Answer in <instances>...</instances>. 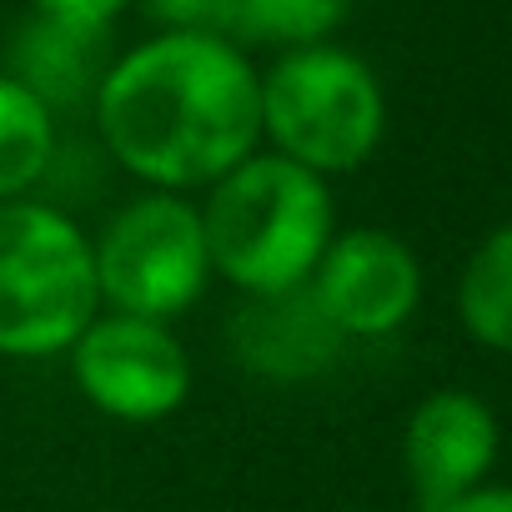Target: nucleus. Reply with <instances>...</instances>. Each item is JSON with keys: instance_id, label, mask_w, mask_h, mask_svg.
<instances>
[{"instance_id": "obj_5", "label": "nucleus", "mask_w": 512, "mask_h": 512, "mask_svg": "<svg viewBox=\"0 0 512 512\" xmlns=\"http://www.w3.org/2000/svg\"><path fill=\"white\" fill-rule=\"evenodd\" d=\"M101 307L121 317L171 322L191 312L211 287V251L201 206L176 191L131 196L91 241Z\"/></svg>"}, {"instance_id": "obj_12", "label": "nucleus", "mask_w": 512, "mask_h": 512, "mask_svg": "<svg viewBox=\"0 0 512 512\" xmlns=\"http://www.w3.org/2000/svg\"><path fill=\"white\" fill-rule=\"evenodd\" d=\"M56 166V111L0 71V201H26Z\"/></svg>"}, {"instance_id": "obj_3", "label": "nucleus", "mask_w": 512, "mask_h": 512, "mask_svg": "<svg viewBox=\"0 0 512 512\" xmlns=\"http://www.w3.org/2000/svg\"><path fill=\"white\" fill-rule=\"evenodd\" d=\"M101 317L91 236L56 201H0V357H61Z\"/></svg>"}, {"instance_id": "obj_10", "label": "nucleus", "mask_w": 512, "mask_h": 512, "mask_svg": "<svg viewBox=\"0 0 512 512\" xmlns=\"http://www.w3.org/2000/svg\"><path fill=\"white\" fill-rule=\"evenodd\" d=\"M106 31H81L51 16H31L11 36V66L6 76L21 81L36 101L51 111H71L81 101H96V86L106 76Z\"/></svg>"}, {"instance_id": "obj_15", "label": "nucleus", "mask_w": 512, "mask_h": 512, "mask_svg": "<svg viewBox=\"0 0 512 512\" xmlns=\"http://www.w3.org/2000/svg\"><path fill=\"white\" fill-rule=\"evenodd\" d=\"M36 16L81 26V31H111V21L131 6V0H31Z\"/></svg>"}, {"instance_id": "obj_1", "label": "nucleus", "mask_w": 512, "mask_h": 512, "mask_svg": "<svg viewBox=\"0 0 512 512\" xmlns=\"http://www.w3.org/2000/svg\"><path fill=\"white\" fill-rule=\"evenodd\" d=\"M96 131L121 171L151 191H201L256 156L262 71L226 36H151L96 86Z\"/></svg>"}, {"instance_id": "obj_8", "label": "nucleus", "mask_w": 512, "mask_h": 512, "mask_svg": "<svg viewBox=\"0 0 512 512\" xmlns=\"http://www.w3.org/2000/svg\"><path fill=\"white\" fill-rule=\"evenodd\" d=\"M497 452H502V422L477 392L467 387L427 392L402 427V467L417 512H442L457 497L477 492L492 477Z\"/></svg>"}, {"instance_id": "obj_16", "label": "nucleus", "mask_w": 512, "mask_h": 512, "mask_svg": "<svg viewBox=\"0 0 512 512\" xmlns=\"http://www.w3.org/2000/svg\"><path fill=\"white\" fill-rule=\"evenodd\" d=\"M442 512H512V487H507V482H482L477 492L457 497V502L442 507Z\"/></svg>"}, {"instance_id": "obj_14", "label": "nucleus", "mask_w": 512, "mask_h": 512, "mask_svg": "<svg viewBox=\"0 0 512 512\" xmlns=\"http://www.w3.org/2000/svg\"><path fill=\"white\" fill-rule=\"evenodd\" d=\"M161 36H226L236 41V0H141Z\"/></svg>"}, {"instance_id": "obj_4", "label": "nucleus", "mask_w": 512, "mask_h": 512, "mask_svg": "<svg viewBox=\"0 0 512 512\" xmlns=\"http://www.w3.org/2000/svg\"><path fill=\"white\" fill-rule=\"evenodd\" d=\"M262 136L277 156L327 176L367 166L387 136V96L377 71L347 46L282 51L262 71Z\"/></svg>"}, {"instance_id": "obj_13", "label": "nucleus", "mask_w": 512, "mask_h": 512, "mask_svg": "<svg viewBox=\"0 0 512 512\" xmlns=\"http://www.w3.org/2000/svg\"><path fill=\"white\" fill-rule=\"evenodd\" d=\"M352 6L357 0H236V36L282 51L327 46L347 26Z\"/></svg>"}, {"instance_id": "obj_6", "label": "nucleus", "mask_w": 512, "mask_h": 512, "mask_svg": "<svg viewBox=\"0 0 512 512\" xmlns=\"http://www.w3.org/2000/svg\"><path fill=\"white\" fill-rule=\"evenodd\" d=\"M71 377L76 392L101 417L141 427V422H166L171 412L186 407L196 367L171 322L106 312L76 337Z\"/></svg>"}, {"instance_id": "obj_9", "label": "nucleus", "mask_w": 512, "mask_h": 512, "mask_svg": "<svg viewBox=\"0 0 512 512\" xmlns=\"http://www.w3.org/2000/svg\"><path fill=\"white\" fill-rule=\"evenodd\" d=\"M241 367L272 382H307L327 372L342 352V332L317 307L312 287H292L277 297H246L231 327Z\"/></svg>"}, {"instance_id": "obj_7", "label": "nucleus", "mask_w": 512, "mask_h": 512, "mask_svg": "<svg viewBox=\"0 0 512 512\" xmlns=\"http://www.w3.org/2000/svg\"><path fill=\"white\" fill-rule=\"evenodd\" d=\"M307 287L342 342H382L417 317L422 262L387 226H347L327 241Z\"/></svg>"}, {"instance_id": "obj_11", "label": "nucleus", "mask_w": 512, "mask_h": 512, "mask_svg": "<svg viewBox=\"0 0 512 512\" xmlns=\"http://www.w3.org/2000/svg\"><path fill=\"white\" fill-rule=\"evenodd\" d=\"M457 322L477 347L512 357V221L472 246L457 277Z\"/></svg>"}, {"instance_id": "obj_2", "label": "nucleus", "mask_w": 512, "mask_h": 512, "mask_svg": "<svg viewBox=\"0 0 512 512\" xmlns=\"http://www.w3.org/2000/svg\"><path fill=\"white\" fill-rule=\"evenodd\" d=\"M211 272L241 297H277L307 287L327 241L337 236V206L317 171L256 151L201 201Z\"/></svg>"}]
</instances>
